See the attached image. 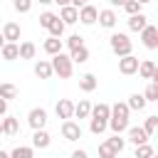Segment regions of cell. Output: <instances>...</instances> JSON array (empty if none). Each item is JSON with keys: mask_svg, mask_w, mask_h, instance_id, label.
<instances>
[{"mask_svg": "<svg viewBox=\"0 0 158 158\" xmlns=\"http://www.w3.org/2000/svg\"><path fill=\"white\" fill-rule=\"evenodd\" d=\"M99 20V10L94 7V5H84L81 10H79V22L81 25H94Z\"/></svg>", "mask_w": 158, "mask_h": 158, "instance_id": "obj_9", "label": "cell"}, {"mask_svg": "<svg viewBox=\"0 0 158 158\" xmlns=\"http://www.w3.org/2000/svg\"><path fill=\"white\" fill-rule=\"evenodd\" d=\"M64 27H67V25H64V22L57 17V20L52 22V27H49V37H59V40H62V35H64Z\"/></svg>", "mask_w": 158, "mask_h": 158, "instance_id": "obj_30", "label": "cell"}, {"mask_svg": "<svg viewBox=\"0 0 158 158\" xmlns=\"http://www.w3.org/2000/svg\"><path fill=\"white\" fill-rule=\"evenodd\" d=\"M106 128H109V121H99V118H91V123H89V131H91L94 136L104 133Z\"/></svg>", "mask_w": 158, "mask_h": 158, "instance_id": "obj_29", "label": "cell"}, {"mask_svg": "<svg viewBox=\"0 0 158 158\" xmlns=\"http://www.w3.org/2000/svg\"><path fill=\"white\" fill-rule=\"evenodd\" d=\"M84 5H89V0H72V7H77V10H81Z\"/></svg>", "mask_w": 158, "mask_h": 158, "instance_id": "obj_41", "label": "cell"}, {"mask_svg": "<svg viewBox=\"0 0 158 158\" xmlns=\"http://www.w3.org/2000/svg\"><path fill=\"white\" fill-rule=\"evenodd\" d=\"M153 72H156V62L143 59V62L138 64V74H141V79H151V77H153Z\"/></svg>", "mask_w": 158, "mask_h": 158, "instance_id": "obj_25", "label": "cell"}, {"mask_svg": "<svg viewBox=\"0 0 158 158\" xmlns=\"http://www.w3.org/2000/svg\"><path fill=\"white\" fill-rule=\"evenodd\" d=\"M116 12L114 10H99V25L101 27H106V30H111V27H116Z\"/></svg>", "mask_w": 158, "mask_h": 158, "instance_id": "obj_13", "label": "cell"}, {"mask_svg": "<svg viewBox=\"0 0 158 158\" xmlns=\"http://www.w3.org/2000/svg\"><path fill=\"white\" fill-rule=\"evenodd\" d=\"M109 44H111V52L121 59V57H128L131 54V49H133V42L128 40V35H123V32H114L111 37H109Z\"/></svg>", "mask_w": 158, "mask_h": 158, "instance_id": "obj_2", "label": "cell"}, {"mask_svg": "<svg viewBox=\"0 0 158 158\" xmlns=\"http://www.w3.org/2000/svg\"><path fill=\"white\" fill-rule=\"evenodd\" d=\"M89 118L109 121V118H111V106H109V104H96V106H91V116H89Z\"/></svg>", "mask_w": 158, "mask_h": 158, "instance_id": "obj_15", "label": "cell"}, {"mask_svg": "<svg viewBox=\"0 0 158 158\" xmlns=\"http://www.w3.org/2000/svg\"><path fill=\"white\" fill-rule=\"evenodd\" d=\"M54 111H57V116H59L62 121L74 118V101H69V99H59L57 106H54Z\"/></svg>", "mask_w": 158, "mask_h": 158, "instance_id": "obj_8", "label": "cell"}, {"mask_svg": "<svg viewBox=\"0 0 158 158\" xmlns=\"http://www.w3.org/2000/svg\"><path fill=\"white\" fill-rule=\"evenodd\" d=\"M35 52H37V47H35L32 42H22V44H20V59H32Z\"/></svg>", "mask_w": 158, "mask_h": 158, "instance_id": "obj_27", "label": "cell"}, {"mask_svg": "<svg viewBox=\"0 0 158 158\" xmlns=\"http://www.w3.org/2000/svg\"><path fill=\"white\" fill-rule=\"evenodd\" d=\"M5 47V37H2V32H0V49Z\"/></svg>", "mask_w": 158, "mask_h": 158, "instance_id": "obj_47", "label": "cell"}, {"mask_svg": "<svg viewBox=\"0 0 158 158\" xmlns=\"http://www.w3.org/2000/svg\"><path fill=\"white\" fill-rule=\"evenodd\" d=\"M27 123H30V128H32V131L44 128V126H47V111H44L42 106L30 109V114H27Z\"/></svg>", "mask_w": 158, "mask_h": 158, "instance_id": "obj_4", "label": "cell"}, {"mask_svg": "<svg viewBox=\"0 0 158 158\" xmlns=\"http://www.w3.org/2000/svg\"><path fill=\"white\" fill-rule=\"evenodd\" d=\"M153 158H158V156H153Z\"/></svg>", "mask_w": 158, "mask_h": 158, "instance_id": "obj_51", "label": "cell"}, {"mask_svg": "<svg viewBox=\"0 0 158 158\" xmlns=\"http://www.w3.org/2000/svg\"><path fill=\"white\" fill-rule=\"evenodd\" d=\"M138 57H133V54H128V57H121L118 59V72L123 74V77H131V74H136L138 72Z\"/></svg>", "mask_w": 158, "mask_h": 158, "instance_id": "obj_6", "label": "cell"}, {"mask_svg": "<svg viewBox=\"0 0 158 158\" xmlns=\"http://www.w3.org/2000/svg\"><path fill=\"white\" fill-rule=\"evenodd\" d=\"M109 128L114 131V133H123V131H128V106L123 104V101H116L114 106H111V118H109Z\"/></svg>", "mask_w": 158, "mask_h": 158, "instance_id": "obj_1", "label": "cell"}, {"mask_svg": "<svg viewBox=\"0 0 158 158\" xmlns=\"http://www.w3.org/2000/svg\"><path fill=\"white\" fill-rule=\"evenodd\" d=\"M72 158H89V153L81 151V148H77V151H72Z\"/></svg>", "mask_w": 158, "mask_h": 158, "instance_id": "obj_40", "label": "cell"}, {"mask_svg": "<svg viewBox=\"0 0 158 158\" xmlns=\"http://www.w3.org/2000/svg\"><path fill=\"white\" fill-rule=\"evenodd\" d=\"M128 141L133 146H143L148 143V133L143 131V126H128Z\"/></svg>", "mask_w": 158, "mask_h": 158, "instance_id": "obj_10", "label": "cell"}, {"mask_svg": "<svg viewBox=\"0 0 158 158\" xmlns=\"http://www.w3.org/2000/svg\"><path fill=\"white\" fill-rule=\"evenodd\" d=\"M17 131H20V121L15 116H5L2 118V133L5 136H15Z\"/></svg>", "mask_w": 158, "mask_h": 158, "instance_id": "obj_22", "label": "cell"}, {"mask_svg": "<svg viewBox=\"0 0 158 158\" xmlns=\"http://www.w3.org/2000/svg\"><path fill=\"white\" fill-rule=\"evenodd\" d=\"M151 84H158V64H156V72H153V77H151Z\"/></svg>", "mask_w": 158, "mask_h": 158, "instance_id": "obj_45", "label": "cell"}, {"mask_svg": "<svg viewBox=\"0 0 158 158\" xmlns=\"http://www.w3.org/2000/svg\"><path fill=\"white\" fill-rule=\"evenodd\" d=\"M116 156H118V153H116L106 141H104V143H99V158H116Z\"/></svg>", "mask_w": 158, "mask_h": 158, "instance_id": "obj_33", "label": "cell"}, {"mask_svg": "<svg viewBox=\"0 0 158 158\" xmlns=\"http://www.w3.org/2000/svg\"><path fill=\"white\" fill-rule=\"evenodd\" d=\"M10 158H32V148H30V146H17V148L10 153Z\"/></svg>", "mask_w": 158, "mask_h": 158, "instance_id": "obj_35", "label": "cell"}, {"mask_svg": "<svg viewBox=\"0 0 158 158\" xmlns=\"http://www.w3.org/2000/svg\"><path fill=\"white\" fill-rule=\"evenodd\" d=\"M62 136H64V141H79L81 138V126L77 121L67 118V121H62Z\"/></svg>", "mask_w": 158, "mask_h": 158, "instance_id": "obj_5", "label": "cell"}, {"mask_svg": "<svg viewBox=\"0 0 158 158\" xmlns=\"http://www.w3.org/2000/svg\"><path fill=\"white\" fill-rule=\"evenodd\" d=\"M35 74L40 77V79H49L54 72H52V62H47V59H40L37 64H35Z\"/></svg>", "mask_w": 158, "mask_h": 158, "instance_id": "obj_21", "label": "cell"}, {"mask_svg": "<svg viewBox=\"0 0 158 158\" xmlns=\"http://www.w3.org/2000/svg\"><path fill=\"white\" fill-rule=\"evenodd\" d=\"M74 116L77 118H89L91 116V104L86 99H81L79 104H74Z\"/></svg>", "mask_w": 158, "mask_h": 158, "instance_id": "obj_24", "label": "cell"}, {"mask_svg": "<svg viewBox=\"0 0 158 158\" xmlns=\"http://www.w3.org/2000/svg\"><path fill=\"white\" fill-rule=\"evenodd\" d=\"M141 42H143L146 49H158V27L156 25H148L141 32Z\"/></svg>", "mask_w": 158, "mask_h": 158, "instance_id": "obj_7", "label": "cell"}, {"mask_svg": "<svg viewBox=\"0 0 158 158\" xmlns=\"http://www.w3.org/2000/svg\"><path fill=\"white\" fill-rule=\"evenodd\" d=\"M59 20H62L64 25H74V22H79V10L72 7V5H67V7L59 10Z\"/></svg>", "mask_w": 158, "mask_h": 158, "instance_id": "obj_12", "label": "cell"}, {"mask_svg": "<svg viewBox=\"0 0 158 158\" xmlns=\"http://www.w3.org/2000/svg\"><path fill=\"white\" fill-rule=\"evenodd\" d=\"M106 143H109V146H111V148H114L116 153H121V151L126 148V138H121L118 133H114L111 138H106Z\"/></svg>", "mask_w": 158, "mask_h": 158, "instance_id": "obj_28", "label": "cell"}, {"mask_svg": "<svg viewBox=\"0 0 158 158\" xmlns=\"http://www.w3.org/2000/svg\"><path fill=\"white\" fill-rule=\"evenodd\" d=\"M146 27H148V17H146L143 12L128 17V30H131V32H143Z\"/></svg>", "mask_w": 158, "mask_h": 158, "instance_id": "obj_11", "label": "cell"}, {"mask_svg": "<svg viewBox=\"0 0 158 158\" xmlns=\"http://www.w3.org/2000/svg\"><path fill=\"white\" fill-rule=\"evenodd\" d=\"M5 114H7V101L0 99V116H5Z\"/></svg>", "mask_w": 158, "mask_h": 158, "instance_id": "obj_42", "label": "cell"}, {"mask_svg": "<svg viewBox=\"0 0 158 158\" xmlns=\"http://www.w3.org/2000/svg\"><path fill=\"white\" fill-rule=\"evenodd\" d=\"M40 5H49V2H54V0H37Z\"/></svg>", "mask_w": 158, "mask_h": 158, "instance_id": "obj_46", "label": "cell"}, {"mask_svg": "<svg viewBox=\"0 0 158 158\" xmlns=\"http://www.w3.org/2000/svg\"><path fill=\"white\" fill-rule=\"evenodd\" d=\"M49 143H52V136H49L44 128H40V131L32 133V146H35V148H47Z\"/></svg>", "mask_w": 158, "mask_h": 158, "instance_id": "obj_16", "label": "cell"}, {"mask_svg": "<svg viewBox=\"0 0 158 158\" xmlns=\"http://www.w3.org/2000/svg\"><path fill=\"white\" fill-rule=\"evenodd\" d=\"M57 17H59V15H54V12H42V15H40V27L49 30V27H52V22H54Z\"/></svg>", "mask_w": 158, "mask_h": 158, "instance_id": "obj_32", "label": "cell"}, {"mask_svg": "<svg viewBox=\"0 0 158 158\" xmlns=\"http://www.w3.org/2000/svg\"><path fill=\"white\" fill-rule=\"evenodd\" d=\"M156 153H153V148L148 146V143H143V146H136V156L133 158H153Z\"/></svg>", "mask_w": 158, "mask_h": 158, "instance_id": "obj_34", "label": "cell"}, {"mask_svg": "<svg viewBox=\"0 0 158 158\" xmlns=\"http://www.w3.org/2000/svg\"><path fill=\"white\" fill-rule=\"evenodd\" d=\"M0 136H2V121H0Z\"/></svg>", "mask_w": 158, "mask_h": 158, "instance_id": "obj_50", "label": "cell"}, {"mask_svg": "<svg viewBox=\"0 0 158 158\" xmlns=\"http://www.w3.org/2000/svg\"><path fill=\"white\" fill-rule=\"evenodd\" d=\"M12 7H15L17 12H30V7H32V0H15V2H12Z\"/></svg>", "mask_w": 158, "mask_h": 158, "instance_id": "obj_39", "label": "cell"}, {"mask_svg": "<svg viewBox=\"0 0 158 158\" xmlns=\"http://www.w3.org/2000/svg\"><path fill=\"white\" fill-rule=\"evenodd\" d=\"M96 84H99V81H96V77H94L91 72H86V74H81V77H79V89H81V91H86V94H89V91H94V89H96Z\"/></svg>", "mask_w": 158, "mask_h": 158, "instance_id": "obj_19", "label": "cell"}, {"mask_svg": "<svg viewBox=\"0 0 158 158\" xmlns=\"http://www.w3.org/2000/svg\"><path fill=\"white\" fill-rule=\"evenodd\" d=\"M123 10L128 12V17H131V15H138V12H141V2H136V0H128V2L123 5Z\"/></svg>", "mask_w": 158, "mask_h": 158, "instance_id": "obj_38", "label": "cell"}, {"mask_svg": "<svg viewBox=\"0 0 158 158\" xmlns=\"http://www.w3.org/2000/svg\"><path fill=\"white\" fill-rule=\"evenodd\" d=\"M136 2H141V5H146V2H151V0H136Z\"/></svg>", "mask_w": 158, "mask_h": 158, "instance_id": "obj_49", "label": "cell"}, {"mask_svg": "<svg viewBox=\"0 0 158 158\" xmlns=\"http://www.w3.org/2000/svg\"><path fill=\"white\" fill-rule=\"evenodd\" d=\"M2 37H5V42H17L20 40V25L17 22H5Z\"/></svg>", "mask_w": 158, "mask_h": 158, "instance_id": "obj_14", "label": "cell"}, {"mask_svg": "<svg viewBox=\"0 0 158 158\" xmlns=\"http://www.w3.org/2000/svg\"><path fill=\"white\" fill-rule=\"evenodd\" d=\"M146 96L143 94H131L128 96V101H126V106H128V111H143L146 109Z\"/></svg>", "mask_w": 158, "mask_h": 158, "instance_id": "obj_20", "label": "cell"}, {"mask_svg": "<svg viewBox=\"0 0 158 158\" xmlns=\"http://www.w3.org/2000/svg\"><path fill=\"white\" fill-rule=\"evenodd\" d=\"M0 158H10V153H5V151H0Z\"/></svg>", "mask_w": 158, "mask_h": 158, "instance_id": "obj_48", "label": "cell"}, {"mask_svg": "<svg viewBox=\"0 0 158 158\" xmlns=\"http://www.w3.org/2000/svg\"><path fill=\"white\" fill-rule=\"evenodd\" d=\"M49 62H52V72H54L59 79H69V77H72V72H74V62L69 59V54L59 52V54H54Z\"/></svg>", "mask_w": 158, "mask_h": 158, "instance_id": "obj_3", "label": "cell"}, {"mask_svg": "<svg viewBox=\"0 0 158 158\" xmlns=\"http://www.w3.org/2000/svg\"><path fill=\"white\" fill-rule=\"evenodd\" d=\"M69 59H72L74 64H84V62L89 59V49H86V44H84V47L72 49V52H69Z\"/></svg>", "mask_w": 158, "mask_h": 158, "instance_id": "obj_23", "label": "cell"}, {"mask_svg": "<svg viewBox=\"0 0 158 158\" xmlns=\"http://www.w3.org/2000/svg\"><path fill=\"white\" fill-rule=\"evenodd\" d=\"M0 54H2V59L12 62V59L20 57V44H17V42H5V47L0 49Z\"/></svg>", "mask_w": 158, "mask_h": 158, "instance_id": "obj_18", "label": "cell"}, {"mask_svg": "<svg viewBox=\"0 0 158 158\" xmlns=\"http://www.w3.org/2000/svg\"><path fill=\"white\" fill-rule=\"evenodd\" d=\"M143 96H146V101H158V84H148Z\"/></svg>", "mask_w": 158, "mask_h": 158, "instance_id": "obj_37", "label": "cell"}, {"mask_svg": "<svg viewBox=\"0 0 158 158\" xmlns=\"http://www.w3.org/2000/svg\"><path fill=\"white\" fill-rule=\"evenodd\" d=\"M109 2H111V5H114V7H123V5H126V2H128V0H109Z\"/></svg>", "mask_w": 158, "mask_h": 158, "instance_id": "obj_43", "label": "cell"}, {"mask_svg": "<svg viewBox=\"0 0 158 158\" xmlns=\"http://www.w3.org/2000/svg\"><path fill=\"white\" fill-rule=\"evenodd\" d=\"M17 96V86L15 84H0V99H5V101H10V99H15Z\"/></svg>", "mask_w": 158, "mask_h": 158, "instance_id": "obj_26", "label": "cell"}, {"mask_svg": "<svg viewBox=\"0 0 158 158\" xmlns=\"http://www.w3.org/2000/svg\"><path fill=\"white\" fill-rule=\"evenodd\" d=\"M143 131H146L148 136L158 133V116H148V118H146V123H143Z\"/></svg>", "mask_w": 158, "mask_h": 158, "instance_id": "obj_31", "label": "cell"}, {"mask_svg": "<svg viewBox=\"0 0 158 158\" xmlns=\"http://www.w3.org/2000/svg\"><path fill=\"white\" fill-rule=\"evenodd\" d=\"M59 7H67V5H72V0H54Z\"/></svg>", "mask_w": 158, "mask_h": 158, "instance_id": "obj_44", "label": "cell"}, {"mask_svg": "<svg viewBox=\"0 0 158 158\" xmlns=\"http://www.w3.org/2000/svg\"><path fill=\"white\" fill-rule=\"evenodd\" d=\"M67 47H69V52L77 49V47H84V37L81 35H69L67 37Z\"/></svg>", "mask_w": 158, "mask_h": 158, "instance_id": "obj_36", "label": "cell"}, {"mask_svg": "<svg viewBox=\"0 0 158 158\" xmlns=\"http://www.w3.org/2000/svg\"><path fill=\"white\" fill-rule=\"evenodd\" d=\"M42 49H44L49 57H54V54L62 52V40H59V37H47L44 44H42Z\"/></svg>", "mask_w": 158, "mask_h": 158, "instance_id": "obj_17", "label": "cell"}]
</instances>
